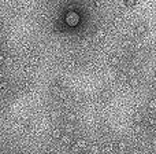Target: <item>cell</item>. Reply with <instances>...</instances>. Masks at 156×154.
<instances>
[{
    "instance_id": "obj_1",
    "label": "cell",
    "mask_w": 156,
    "mask_h": 154,
    "mask_svg": "<svg viewBox=\"0 0 156 154\" xmlns=\"http://www.w3.org/2000/svg\"><path fill=\"white\" fill-rule=\"evenodd\" d=\"M78 22H80V15L77 13H74V11L67 13V15H66V24L70 25V26H76V25H78Z\"/></svg>"
}]
</instances>
